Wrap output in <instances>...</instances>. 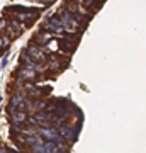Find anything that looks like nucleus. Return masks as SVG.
Here are the masks:
<instances>
[{
    "label": "nucleus",
    "mask_w": 146,
    "mask_h": 153,
    "mask_svg": "<svg viewBox=\"0 0 146 153\" xmlns=\"http://www.w3.org/2000/svg\"><path fill=\"white\" fill-rule=\"evenodd\" d=\"M58 133L61 134V138L65 140V141H75L76 136H78V131H76L73 126H60V128H56Z\"/></svg>",
    "instance_id": "f257e3e1"
},
{
    "label": "nucleus",
    "mask_w": 146,
    "mask_h": 153,
    "mask_svg": "<svg viewBox=\"0 0 146 153\" xmlns=\"http://www.w3.org/2000/svg\"><path fill=\"white\" fill-rule=\"evenodd\" d=\"M44 29L46 31H53V33H61L63 31V24H61V19L58 16H54V17H51L48 21V24L44 26Z\"/></svg>",
    "instance_id": "f03ea898"
},
{
    "label": "nucleus",
    "mask_w": 146,
    "mask_h": 153,
    "mask_svg": "<svg viewBox=\"0 0 146 153\" xmlns=\"http://www.w3.org/2000/svg\"><path fill=\"white\" fill-rule=\"evenodd\" d=\"M36 2H41V4H44V5H49V4H53L54 0H36Z\"/></svg>",
    "instance_id": "7ed1b4c3"
},
{
    "label": "nucleus",
    "mask_w": 146,
    "mask_h": 153,
    "mask_svg": "<svg viewBox=\"0 0 146 153\" xmlns=\"http://www.w3.org/2000/svg\"><path fill=\"white\" fill-rule=\"evenodd\" d=\"M0 153H10V152H9V150H7L4 145H0Z\"/></svg>",
    "instance_id": "20e7f679"
}]
</instances>
